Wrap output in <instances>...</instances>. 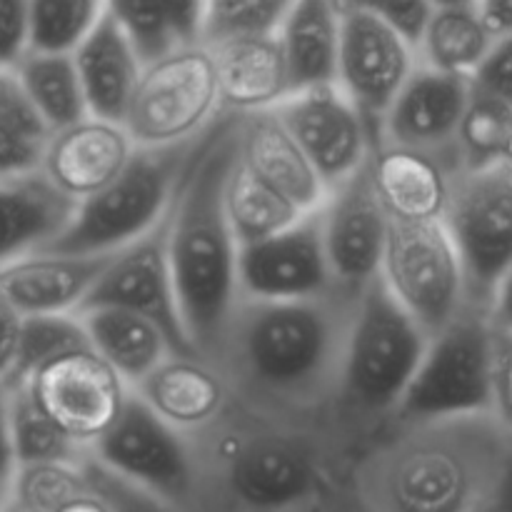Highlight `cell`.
<instances>
[{"label":"cell","mask_w":512,"mask_h":512,"mask_svg":"<svg viewBox=\"0 0 512 512\" xmlns=\"http://www.w3.org/2000/svg\"><path fill=\"white\" fill-rule=\"evenodd\" d=\"M30 55V3L0 0V73H15Z\"/></svg>","instance_id":"41"},{"label":"cell","mask_w":512,"mask_h":512,"mask_svg":"<svg viewBox=\"0 0 512 512\" xmlns=\"http://www.w3.org/2000/svg\"><path fill=\"white\" fill-rule=\"evenodd\" d=\"M50 135L90 118L73 55L30 53L15 70Z\"/></svg>","instance_id":"31"},{"label":"cell","mask_w":512,"mask_h":512,"mask_svg":"<svg viewBox=\"0 0 512 512\" xmlns=\"http://www.w3.org/2000/svg\"><path fill=\"white\" fill-rule=\"evenodd\" d=\"M323 243L330 273L340 293L358 298L380 278L390 215L375 190L370 168L330 190L320 208Z\"/></svg>","instance_id":"17"},{"label":"cell","mask_w":512,"mask_h":512,"mask_svg":"<svg viewBox=\"0 0 512 512\" xmlns=\"http://www.w3.org/2000/svg\"><path fill=\"white\" fill-rule=\"evenodd\" d=\"M40 410L83 448L118 423L133 390L93 348L53 360L23 383Z\"/></svg>","instance_id":"13"},{"label":"cell","mask_w":512,"mask_h":512,"mask_svg":"<svg viewBox=\"0 0 512 512\" xmlns=\"http://www.w3.org/2000/svg\"><path fill=\"white\" fill-rule=\"evenodd\" d=\"M0 512H25V510H20V508H18V505L8 503V505H5V508H3V510H0Z\"/></svg>","instance_id":"54"},{"label":"cell","mask_w":512,"mask_h":512,"mask_svg":"<svg viewBox=\"0 0 512 512\" xmlns=\"http://www.w3.org/2000/svg\"><path fill=\"white\" fill-rule=\"evenodd\" d=\"M133 393L185 438L208 433L235 405L225 375L200 355H170Z\"/></svg>","instance_id":"22"},{"label":"cell","mask_w":512,"mask_h":512,"mask_svg":"<svg viewBox=\"0 0 512 512\" xmlns=\"http://www.w3.org/2000/svg\"><path fill=\"white\" fill-rule=\"evenodd\" d=\"M375 13L390 25L395 35L418 55L423 45L425 33H428L430 18H433L435 3L425 0H410V3H370Z\"/></svg>","instance_id":"43"},{"label":"cell","mask_w":512,"mask_h":512,"mask_svg":"<svg viewBox=\"0 0 512 512\" xmlns=\"http://www.w3.org/2000/svg\"><path fill=\"white\" fill-rule=\"evenodd\" d=\"M95 308H118L140 315L163 330L175 355H198L180 318L168 255V218L153 233L113 255V263L90 290L78 313Z\"/></svg>","instance_id":"14"},{"label":"cell","mask_w":512,"mask_h":512,"mask_svg":"<svg viewBox=\"0 0 512 512\" xmlns=\"http://www.w3.org/2000/svg\"><path fill=\"white\" fill-rule=\"evenodd\" d=\"M338 13V88L363 113L375 138H380V123L410 75L418 70V55L390 30L370 3H338Z\"/></svg>","instance_id":"12"},{"label":"cell","mask_w":512,"mask_h":512,"mask_svg":"<svg viewBox=\"0 0 512 512\" xmlns=\"http://www.w3.org/2000/svg\"><path fill=\"white\" fill-rule=\"evenodd\" d=\"M20 325H23V318L0 300V380L3 383L10 378V370L15 365Z\"/></svg>","instance_id":"47"},{"label":"cell","mask_w":512,"mask_h":512,"mask_svg":"<svg viewBox=\"0 0 512 512\" xmlns=\"http://www.w3.org/2000/svg\"><path fill=\"white\" fill-rule=\"evenodd\" d=\"M335 512H358V510H355V508H353V503H350V498H348V500H345V503H343V505H340V508H338V510H335Z\"/></svg>","instance_id":"52"},{"label":"cell","mask_w":512,"mask_h":512,"mask_svg":"<svg viewBox=\"0 0 512 512\" xmlns=\"http://www.w3.org/2000/svg\"><path fill=\"white\" fill-rule=\"evenodd\" d=\"M428 343L430 335L395 303L383 280L358 295L333 413L335 430L355 453L393 423Z\"/></svg>","instance_id":"5"},{"label":"cell","mask_w":512,"mask_h":512,"mask_svg":"<svg viewBox=\"0 0 512 512\" xmlns=\"http://www.w3.org/2000/svg\"><path fill=\"white\" fill-rule=\"evenodd\" d=\"M210 53L218 70L223 113L250 115L275 110L290 95L278 35L223 45Z\"/></svg>","instance_id":"27"},{"label":"cell","mask_w":512,"mask_h":512,"mask_svg":"<svg viewBox=\"0 0 512 512\" xmlns=\"http://www.w3.org/2000/svg\"><path fill=\"white\" fill-rule=\"evenodd\" d=\"M508 173H510V195H512V170L508 168Z\"/></svg>","instance_id":"55"},{"label":"cell","mask_w":512,"mask_h":512,"mask_svg":"<svg viewBox=\"0 0 512 512\" xmlns=\"http://www.w3.org/2000/svg\"><path fill=\"white\" fill-rule=\"evenodd\" d=\"M98 0H33L30 3V53L75 55L103 15Z\"/></svg>","instance_id":"36"},{"label":"cell","mask_w":512,"mask_h":512,"mask_svg":"<svg viewBox=\"0 0 512 512\" xmlns=\"http://www.w3.org/2000/svg\"><path fill=\"white\" fill-rule=\"evenodd\" d=\"M90 348L88 333L78 315H38V318H23L18 338V353L10 378L5 383L23 385L25 380L53 360L75 350Z\"/></svg>","instance_id":"37"},{"label":"cell","mask_w":512,"mask_h":512,"mask_svg":"<svg viewBox=\"0 0 512 512\" xmlns=\"http://www.w3.org/2000/svg\"><path fill=\"white\" fill-rule=\"evenodd\" d=\"M0 125L38 145H45L50 138V130L15 73H0Z\"/></svg>","instance_id":"40"},{"label":"cell","mask_w":512,"mask_h":512,"mask_svg":"<svg viewBox=\"0 0 512 512\" xmlns=\"http://www.w3.org/2000/svg\"><path fill=\"white\" fill-rule=\"evenodd\" d=\"M488 318L495 330L512 333V268L503 275L488 305Z\"/></svg>","instance_id":"49"},{"label":"cell","mask_w":512,"mask_h":512,"mask_svg":"<svg viewBox=\"0 0 512 512\" xmlns=\"http://www.w3.org/2000/svg\"><path fill=\"white\" fill-rule=\"evenodd\" d=\"M240 120L223 113L168 215V255L185 333L213 363L240 300V245L225 213V190L240 158Z\"/></svg>","instance_id":"4"},{"label":"cell","mask_w":512,"mask_h":512,"mask_svg":"<svg viewBox=\"0 0 512 512\" xmlns=\"http://www.w3.org/2000/svg\"><path fill=\"white\" fill-rule=\"evenodd\" d=\"M60 512H110V510H108V505H105L103 500L93 493V490H88V493L80 495L78 500H73L70 505H65Z\"/></svg>","instance_id":"50"},{"label":"cell","mask_w":512,"mask_h":512,"mask_svg":"<svg viewBox=\"0 0 512 512\" xmlns=\"http://www.w3.org/2000/svg\"><path fill=\"white\" fill-rule=\"evenodd\" d=\"M83 470L90 490L108 505L110 512H183L180 508H175L173 503H168V500L150 493V490L128 483L120 475L110 473L108 468L98 465L93 458L85 460Z\"/></svg>","instance_id":"39"},{"label":"cell","mask_w":512,"mask_h":512,"mask_svg":"<svg viewBox=\"0 0 512 512\" xmlns=\"http://www.w3.org/2000/svg\"><path fill=\"white\" fill-rule=\"evenodd\" d=\"M78 203L33 173L0 180V268L48 250L73 220Z\"/></svg>","instance_id":"25"},{"label":"cell","mask_w":512,"mask_h":512,"mask_svg":"<svg viewBox=\"0 0 512 512\" xmlns=\"http://www.w3.org/2000/svg\"><path fill=\"white\" fill-rule=\"evenodd\" d=\"M10 428H13V448L18 468L45 463L83 465L90 450L75 443L63 433L43 410L35 405L23 385L10 388Z\"/></svg>","instance_id":"34"},{"label":"cell","mask_w":512,"mask_h":512,"mask_svg":"<svg viewBox=\"0 0 512 512\" xmlns=\"http://www.w3.org/2000/svg\"><path fill=\"white\" fill-rule=\"evenodd\" d=\"M333 512H335V510H333Z\"/></svg>","instance_id":"56"},{"label":"cell","mask_w":512,"mask_h":512,"mask_svg":"<svg viewBox=\"0 0 512 512\" xmlns=\"http://www.w3.org/2000/svg\"><path fill=\"white\" fill-rule=\"evenodd\" d=\"M510 140L512 108L473 85L458 140H455L463 173H488V170L503 168Z\"/></svg>","instance_id":"33"},{"label":"cell","mask_w":512,"mask_h":512,"mask_svg":"<svg viewBox=\"0 0 512 512\" xmlns=\"http://www.w3.org/2000/svg\"><path fill=\"white\" fill-rule=\"evenodd\" d=\"M240 163L278 190L283 198L305 215L318 213L328 200L330 190L310 160L295 143L290 130L275 110L243 115L240 120Z\"/></svg>","instance_id":"23"},{"label":"cell","mask_w":512,"mask_h":512,"mask_svg":"<svg viewBox=\"0 0 512 512\" xmlns=\"http://www.w3.org/2000/svg\"><path fill=\"white\" fill-rule=\"evenodd\" d=\"M275 113L328 190L340 188L368 168L378 138L338 85L290 95Z\"/></svg>","instance_id":"15"},{"label":"cell","mask_w":512,"mask_h":512,"mask_svg":"<svg viewBox=\"0 0 512 512\" xmlns=\"http://www.w3.org/2000/svg\"><path fill=\"white\" fill-rule=\"evenodd\" d=\"M493 45V38L480 20L478 0L435 3L428 33L418 50V65L435 73L473 80Z\"/></svg>","instance_id":"30"},{"label":"cell","mask_w":512,"mask_h":512,"mask_svg":"<svg viewBox=\"0 0 512 512\" xmlns=\"http://www.w3.org/2000/svg\"><path fill=\"white\" fill-rule=\"evenodd\" d=\"M15 475H18V458H15L13 428H10V385L0 380V510L10 503Z\"/></svg>","instance_id":"46"},{"label":"cell","mask_w":512,"mask_h":512,"mask_svg":"<svg viewBox=\"0 0 512 512\" xmlns=\"http://www.w3.org/2000/svg\"><path fill=\"white\" fill-rule=\"evenodd\" d=\"M138 145L123 123L85 118L83 123L48 138L40 160V173L55 190L75 203L108 188L125 170Z\"/></svg>","instance_id":"19"},{"label":"cell","mask_w":512,"mask_h":512,"mask_svg":"<svg viewBox=\"0 0 512 512\" xmlns=\"http://www.w3.org/2000/svg\"><path fill=\"white\" fill-rule=\"evenodd\" d=\"M368 168L383 208L405 223L445 220L455 180L463 175L455 158L398 145H375Z\"/></svg>","instance_id":"21"},{"label":"cell","mask_w":512,"mask_h":512,"mask_svg":"<svg viewBox=\"0 0 512 512\" xmlns=\"http://www.w3.org/2000/svg\"><path fill=\"white\" fill-rule=\"evenodd\" d=\"M110 10L123 25L140 65L160 63L193 45H203L205 3H148L118 0Z\"/></svg>","instance_id":"29"},{"label":"cell","mask_w":512,"mask_h":512,"mask_svg":"<svg viewBox=\"0 0 512 512\" xmlns=\"http://www.w3.org/2000/svg\"><path fill=\"white\" fill-rule=\"evenodd\" d=\"M220 115L215 58L193 45L143 68L125 128L138 148H163L198 138Z\"/></svg>","instance_id":"10"},{"label":"cell","mask_w":512,"mask_h":512,"mask_svg":"<svg viewBox=\"0 0 512 512\" xmlns=\"http://www.w3.org/2000/svg\"><path fill=\"white\" fill-rule=\"evenodd\" d=\"M288 93L338 85L340 13L328 0H293L278 33ZM288 95V98H290Z\"/></svg>","instance_id":"26"},{"label":"cell","mask_w":512,"mask_h":512,"mask_svg":"<svg viewBox=\"0 0 512 512\" xmlns=\"http://www.w3.org/2000/svg\"><path fill=\"white\" fill-rule=\"evenodd\" d=\"M43 148L45 145L33 143V140L0 125V180L38 173Z\"/></svg>","instance_id":"45"},{"label":"cell","mask_w":512,"mask_h":512,"mask_svg":"<svg viewBox=\"0 0 512 512\" xmlns=\"http://www.w3.org/2000/svg\"><path fill=\"white\" fill-rule=\"evenodd\" d=\"M470 93V78L435 73L418 65L385 113L378 145H398L458 160L455 140L470 103Z\"/></svg>","instance_id":"18"},{"label":"cell","mask_w":512,"mask_h":512,"mask_svg":"<svg viewBox=\"0 0 512 512\" xmlns=\"http://www.w3.org/2000/svg\"><path fill=\"white\" fill-rule=\"evenodd\" d=\"M493 512H512V470H510L508 480H505L503 493H500L498 505H495Z\"/></svg>","instance_id":"51"},{"label":"cell","mask_w":512,"mask_h":512,"mask_svg":"<svg viewBox=\"0 0 512 512\" xmlns=\"http://www.w3.org/2000/svg\"><path fill=\"white\" fill-rule=\"evenodd\" d=\"M490 413L512 433V333L493 328Z\"/></svg>","instance_id":"42"},{"label":"cell","mask_w":512,"mask_h":512,"mask_svg":"<svg viewBox=\"0 0 512 512\" xmlns=\"http://www.w3.org/2000/svg\"><path fill=\"white\" fill-rule=\"evenodd\" d=\"M193 440L200 512H333L348 500L355 450L330 428L280 423L233 405Z\"/></svg>","instance_id":"3"},{"label":"cell","mask_w":512,"mask_h":512,"mask_svg":"<svg viewBox=\"0 0 512 512\" xmlns=\"http://www.w3.org/2000/svg\"><path fill=\"white\" fill-rule=\"evenodd\" d=\"M293 0H210L203 15V45L218 50L245 40L275 38Z\"/></svg>","instance_id":"35"},{"label":"cell","mask_w":512,"mask_h":512,"mask_svg":"<svg viewBox=\"0 0 512 512\" xmlns=\"http://www.w3.org/2000/svg\"><path fill=\"white\" fill-rule=\"evenodd\" d=\"M240 298L260 303H303L340 293L330 273L318 213L238 255Z\"/></svg>","instance_id":"16"},{"label":"cell","mask_w":512,"mask_h":512,"mask_svg":"<svg viewBox=\"0 0 512 512\" xmlns=\"http://www.w3.org/2000/svg\"><path fill=\"white\" fill-rule=\"evenodd\" d=\"M213 125L185 143L135 150L123 173L108 188L78 205L70 225L48 253L113 255L153 233L173 210Z\"/></svg>","instance_id":"6"},{"label":"cell","mask_w":512,"mask_h":512,"mask_svg":"<svg viewBox=\"0 0 512 512\" xmlns=\"http://www.w3.org/2000/svg\"><path fill=\"white\" fill-rule=\"evenodd\" d=\"M478 13L493 43L512 38V0H478Z\"/></svg>","instance_id":"48"},{"label":"cell","mask_w":512,"mask_h":512,"mask_svg":"<svg viewBox=\"0 0 512 512\" xmlns=\"http://www.w3.org/2000/svg\"><path fill=\"white\" fill-rule=\"evenodd\" d=\"M490 363L493 325L488 310L468 305L448 328L430 338L393 423L490 413Z\"/></svg>","instance_id":"7"},{"label":"cell","mask_w":512,"mask_h":512,"mask_svg":"<svg viewBox=\"0 0 512 512\" xmlns=\"http://www.w3.org/2000/svg\"><path fill=\"white\" fill-rule=\"evenodd\" d=\"M380 280L430 338L470 305L463 260L443 220L405 223L390 218Z\"/></svg>","instance_id":"8"},{"label":"cell","mask_w":512,"mask_h":512,"mask_svg":"<svg viewBox=\"0 0 512 512\" xmlns=\"http://www.w3.org/2000/svg\"><path fill=\"white\" fill-rule=\"evenodd\" d=\"M512 470V433L493 413L393 423L355 453L358 512H493Z\"/></svg>","instance_id":"2"},{"label":"cell","mask_w":512,"mask_h":512,"mask_svg":"<svg viewBox=\"0 0 512 512\" xmlns=\"http://www.w3.org/2000/svg\"><path fill=\"white\" fill-rule=\"evenodd\" d=\"M503 168H510V170H512V140H510L508 155H505V163H503Z\"/></svg>","instance_id":"53"},{"label":"cell","mask_w":512,"mask_h":512,"mask_svg":"<svg viewBox=\"0 0 512 512\" xmlns=\"http://www.w3.org/2000/svg\"><path fill=\"white\" fill-rule=\"evenodd\" d=\"M115 255V253H113ZM113 255L35 253L0 268V300L20 318L75 315Z\"/></svg>","instance_id":"20"},{"label":"cell","mask_w":512,"mask_h":512,"mask_svg":"<svg viewBox=\"0 0 512 512\" xmlns=\"http://www.w3.org/2000/svg\"><path fill=\"white\" fill-rule=\"evenodd\" d=\"M90 458L183 512H200L203 480L193 440L163 423L135 393Z\"/></svg>","instance_id":"9"},{"label":"cell","mask_w":512,"mask_h":512,"mask_svg":"<svg viewBox=\"0 0 512 512\" xmlns=\"http://www.w3.org/2000/svg\"><path fill=\"white\" fill-rule=\"evenodd\" d=\"M75 315L83 320L90 348L130 390H138L170 355H175L163 330L128 310L95 308Z\"/></svg>","instance_id":"28"},{"label":"cell","mask_w":512,"mask_h":512,"mask_svg":"<svg viewBox=\"0 0 512 512\" xmlns=\"http://www.w3.org/2000/svg\"><path fill=\"white\" fill-rule=\"evenodd\" d=\"M73 60L90 115L125 125L140 75H143V65H140L123 25L110 10V3H105L98 25L75 50Z\"/></svg>","instance_id":"24"},{"label":"cell","mask_w":512,"mask_h":512,"mask_svg":"<svg viewBox=\"0 0 512 512\" xmlns=\"http://www.w3.org/2000/svg\"><path fill=\"white\" fill-rule=\"evenodd\" d=\"M443 223L463 260L470 305L488 310L495 288L512 268L508 168L458 175Z\"/></svg>","instance_id":"11"},{"label":"cell","mask_w":512,"mask_h":512,"mask_svg":"<svg viewBox=\"0 0 512 512\" xmlns=\"http://www.w3.org/2000/svg\"><path fill=\"white\" fill-rule=\"evenodd\" d=\"M225 213H228L230 228H233L240 248L275 238L305 218L303 210L295 208L268 183L255 178L240 163V158L228 180V190H225Z\"/></svg>","instance_id":"32"},{"label":"cell","mask_w":512,"mask_h":512,"mask_svg":"<svg viewBox=\"0 0 512 512\" xmlns=\"http://www.w3.org/2000/svg\"><path fill=\"white\" fill-rule=\"evenodd\" d=\"M355 303L358 298L345 293L303 303L240 298L213 360L235 405L260 418L335 430Z\"/></svg>","instance_id":"1"},{"label":"cell","mask_w":512,"mask_h":512,"mask_svg":"<svg viewBox=\"0 0 512 512\" xmlns=\"http://www.w3.org/2000/svg\"><path fill=\"white\" fill-rule=\"evenodd\" d=\"M473 85L512 108V38L498 40L485 63L473 75Z\"/></svg>","instance_id":"44"},{"label":"cell","mask_w":512,"mask_h":512,"mask_svg":"<svg viewBox=\"0 0 512 512\" xmlns=\"http://www.w3.org/2000/svg\"><path fill=\"white\" fill-rule=\"evenodd\" d=\"M90 490L83 465L45 463L18 468L10 503L25 512H60Z\"/></svg>","instance_id":"38"}]
</instances>
